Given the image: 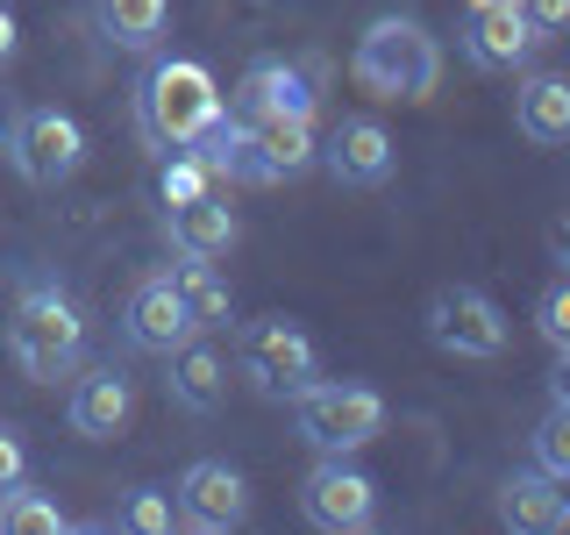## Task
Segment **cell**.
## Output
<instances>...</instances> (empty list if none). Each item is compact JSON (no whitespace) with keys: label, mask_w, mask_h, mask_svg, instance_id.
<instances>
[{"label":"cell","mask_w":570,"mask_h":535,"mask_svg":"<svg viewBox=\"0 0 570 535\" xmlns=\"http://www.w3.org/2000/svg\"><path fill=\"white\" fill-rule=\"evenodd\" d=\"M499 522L521 528V535H563V528H570V493H563V478H549V471H513L507 486H499Z\"/></svg>","instance_id":"17"},{"label":"cell","mask_w":570,"mask_h":535,"mask_svg":"<svg viewBox=\"0 0 570 535\" xmlns=\"http://www.w3.org/2000/svg\"><path fill=\"white\" fill-rule=\"evenodd\" d=\"M421 321H428V343L442 357H463V364H492V357H507V343H513L507 308H499L492 293H478V285H442Z\"/></svg>","instance_id":"5"},{"label":"cell","mask_w":570,"mask_h":535,"mask_svg":"<svg viewBox=\"0 0 570 535\" xmlns=\"http://www.w3.org/2000/svg\"><path fill=\"white\" fill-rule=\"evenodd\" d=\"M293 421L321 457H350V450H364V442L385 436V392H371L356 379H321L314 371V379L293 392Z\"/></svg>","instance_id":"4"},{"label":"cell","mask_w":570,"mask_h":535,"mask_svg":"<svg viewBox=\"0 0 570 535\" xmlns=\"http://www.w3.org/2000/svg\"><path fill=\"white\" fill-rule=\"evenodd\" d=\"M314 121L307 115H264L249 121V143H243V165H236V186H285L314 165Z\"/></svg>","instance_id":"11"},{"label":"cell","mask_w":570,"mask_h":535,"mask_svg":"<svg viewBox=\"0 0 570 535\" xmlns=\"http://www.w3.org/2000/svg\"><path fill=\"white\" fill-rule=\"evenodd\" d=\"M129 107H136V136L165 157V150H186L228 100H222V86H214V71L200 58H150Z\"/></svg>","instance_id":"1"},{"label":"cell","mask_w":570,"mask_h":535,"mask_svg":"<svg viewBox=\"0 0 570 535\" xmlns=\"http://www.w3.org/2000/svg\"><path fill=\"white\" fill-rule=\"evenodd\" d=\"M165 364H171V407H186V415H214L222 407V392H228V357L207 343V335H186L178 350H165Z\"/></svg>","instance_id":"16"},{"label":"cell","mask_w":570,"mask_h":535,"mask_svg":"<svg viewBox=\"0 0 570 535\" xmlns=\"http://www.w3.org/2000/svg\"><path fill=\"white\" fill-rule=\"evenodd\" d=\"M392 136L379 129L371 115H350V121H335V136L314 150V165H328L335 186H356V193H371V186H385L392 178Z\"/></svg>","instance_id":"13"},{"label":"cell","mask_w":570,"mask_h":535,"mask_svg":"<svg viewBox=\"0 0 570 535\" xmlns=\"http://www.w3.org/2000/svg\"><path fill=\"white\" fill-rule=\"evenodd\" d=\"M165 236H171L178 257H228L236 236H243V222H236V207H228L222 193H200V201L165 214Z\"/></svg>","instance_id":"18"},{"label":"cell","mask_w":570,"mask_h":535,"mask_svg":"<svg viewBox=\"0 0 570 535\" xmlns=\"http://www.w3.org/2000/svg\"><path fill=\"white\" fill-rule=\"evenodd\" d=\"M186 335H200L186 321V308H178V293H171V272H150L129 293V308H121V343L129 350H142V357H165V350H178Z\"/></svg>","instance_id":"14"},{"label":"cell","mask_w":570,"mask_h":535,"mask_svg":"<svg viewBox=\"0 0 570 535\" xmlns=\"http://www.w3.org/2000/svg\"><path fill=\"white\" fill-rule=\"evenodd\" d=\"M521 14L534 22V36H542V43H557L563 22H570V0H521Z\"/></svg>","instance_id":"28"},{"label":"cell","mask_w":570,"mask_h":535,"mask_svg":"<svg viewBox=\"0 0 570 535\" xmlns=\"http://www.w3.org/2000/svg\"><path fill=\"white\" fill-rule=\"evenodd\" d=\"M314 107H321V58H257L243 71V86H236V100H228V115H243V121H264V115H307L314 121Z\"/></svg>","instance_id":"10"},{"label":"cell","mask_w":570,"mask_h":535,"mask_svg":"<svg viewBox=\"0 0 570 535\" xmlns=\"http://www.w3.org/2000/svg\"><path fill=\"white\" fill-rule=\"evenodd\" d=\"M171 499H178V522L200 528V535H228V528H243V522H249V478H243L228 457H200V464H186Z\"/></svg>","instance_id":"9"},{"label":"cell","mask_w":570,"mask_h":535,"mask_svg":"<svg viewBox=\"0 0 570 535\" xmlns=\"http://www.w3.org/2000/svg\"><path fill=\"white\" fill-rule=\"evenodd\" d=\"M513 129H521L534 150L570 143V79L563 71H528L521 94H513Z\"/></svg>","instance_id":"19"},{"label":"cell","mask_w":570,"mask_h":535,"mask_svg":"<svg viewBox=\"0 0 570 535\" xmlns=\"http://www.w3.org/2000/svg\"><path fill=\"white\" fill-rule=\"evenodd\" d=\"M58 528H71V522H65V507L43 486L14 478V486L0 493V535H58Z\"/></svg>","instance_id":"22"},{"label":"cell","mask_w":570,"mask_h":535,"mask_svg":"<svg viewBox=\"0 0 570 535\" xmlns=\"http://www.w3.org/2000/svg\"><path fill=\"white\" fill-rule=\"evenodd\" d=\"M94 29L115 50H165L171 0H94Z\"/></svg>","instance_id":"20"},{"label":"cell","mask_w":570,"mask_h":535,"mask_svg":"<svg viewBox=\"0 0 570 535\" xmlns=\"http://www.w3.org/2000/svg\"><path fill=\"white\" fill-rule=\"evenodd\" d=\"M14 478H29V442H22V428L0 421V493H8Z\"/></svg>","instance_id":"27"},{"label":"cell","mask_w":570,"mask_h":535,"mask_svg":"<svg viewBox=\"0 0 570 535\" xmlns=\"http://www.w3.org/2000/svg\"><path fill=\"white\" fill-rule=\"evenodd\" d=\"M200 193H214L207 165L193 150H165V165H157V201H165V207H186V201H200Z\"/></svg>","instance_id":"25"},{"label":"cell","mask_w":570,"mask_h":535,"mask_svg":"<svg viewBox=\"0 0 570 535\" xmlns=\"http://www.w3.org/2000/svg\"><path fill=\"white\" fill-rule=\"evenodd\" d=\"M471 8H485V0H471Z\"/></svg>","instance_id":"30"},{"label":"cell","mask_w":570,"mask_h":535,"mask_svg":"<svg viewBox=\"0 0 570 535\" xmlns=\"http://www.w3.org/2000/svg\"><path fill=\"white\" fill-rule=\"evenodd\" d=\"M8 350H14V364H22V379H36V386L71 379L79 357H86V308L58 279H29L22 293H14Z\"/></svg>","instance_id":"2"},{"label":"cell","mask_w":570,"mask_h":535,"mask_svg":"<svg viewBox=\"0 0 570 535\" xmlns=\"http://www.w3.org/2000/svg\"><path fill=\"white\" fill-rule=\"evenodd\" d=\"M14 50H22V22H14V14L0 8V71L14 65Z\"/></svg>","instance_id":"29"},{"label":"cell","mask_w":570,"mask_h":535,"mask_svg":"<svg viewBox=\"0 0 570 535\" xmlns=\"http://www.w3.org/2000/svg\"><path fill=\"white\" fill-rule=\"evenodd\" d=\"M534 471L570 478V400H563V386H557V400H549L542 428H534Z\"/></svg>","instance_id":"24"},{"label":"cell","mask_w":570,"mask_h":535,"mask_svg":"<svg viewBox=\"0 0 570 535\" xmlns=\"http://www.w3.org/2000/svg\"><path fill=\"white\" fill-rule=\"evenodd\" d=\"M171 293H178V308H186V321L200 335H214V329H228V321H236V293H228L222 272H214V257H186L171 272Z\"/></svg>","instance_id":"21"},{"label":"cell","mask_w":570,"mask_h":535,"mask_svg":"<svg viewBox=\"0 0 570 535\" xmlns=\"http://www.w3.org/2000/svg\"><path fill=\"white\" fill-rule=\"evenodd\" d=\"M534 50H542V36H534V22L521 14V0H485V8H471V22H463V58L478 71H521Z\"/></svg>","instance_id":"12"},{"label":"cell","mask_w":570,"mask_h":535,"mask_svg":"<svg viewBox=\"0 0 570 535\" xmlns=\"http://www.w3.org/2000/svg\"><path fill=\"white\" fill-rule=\"evenodd\" d=\"M115 528H129V535H171L178 528V499L165 486H129V493H121V507H115Z\"/></svg>","instance_id":"23"},{"label":"cell","mask_w":570,"mask_h":535,"mask_svg":"<svg viewBox=\"0 0 570 535\" xmlns=\"http://www.w3.org/2000/svg\"><path fill=\"white\" fill-rule=\"evenodd\" d=\"M299 514L328 535H356L379 522V478L350 457H321L307 478H299Z\"/></svg>","instance_id":"8"},{"label":"cell","mask_w":570,"mask_h":535,"mask_svg":"<svg viewBox=\"0 0 570 535\" xmlns=\"http://www.w3.org/2000/svg\"><path fill=\"white\" fill-rule=\"evenodd\" d=\"M356 79L385 100H428L442 86V43L428 36L414 14H379L356 36Z\"/></svg>","instance_id":"3"},{"label":"cell","mask_w":570,"mask_h":535,"mask_svg":"<svg viewBox=\"0 0 570 535\" xmlns=\"http://www.w3.org/2000/svg\"><path fill=\"white\" fill-rule=\"evenodd\" d=\"M534 329H542V343L557 350V357H570V285H563V279L542 293V308H534Z\"/></svg>","instance_id":"26"},{"label":"cell","mask_w":570,"mask_h":535,"mask_svg":"<svg viewBox=\"0 0 570 535\" xmlns=\"http://www.w3.org/2000/svg\"><path fill=\"white\" fill-rule=\"evenodd\" d=\"M8 165L29 178V186H65L71 172L86 165V129L65 115V107H14L8 121Z\"/></svg>","instance_id":"7"},{"label":"cell","mask_w":570,"mask_h":535,"mask_svg":"<svg viewBox=\"0 0 570 535\" xmlns=\"http://www.w3.org/2000/svg\"><path fill=\"white\" fill-rule=\"evenodd\" d=\"M71 436H86V442H115L121 428H129L136 415V386L121 379L115 364H100V371H86L79 386H71Z\"/></svg>","instance_id":"15"},{"label":"cell","mask_w":570,"mask_h":535,"mask_svg":"<svg viewBox=\"0 0 570 535\" xmlns=\"http://www.w3.org/2000/svg\"><path fill=\"white\" fill-rule=\"evenodd\" d=\"M236 364H243V379L257 386L264 400H293V392L321 371V357H314V335L299 329L293 314H264V321H243Z\"/></svg>","instance_id":"6"}]
</instances>
